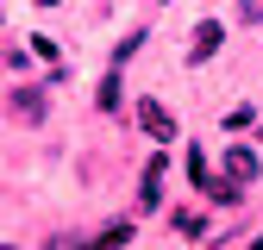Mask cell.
<instances>
[{
  "instance_id": "30bf717a",
  "label": "cell",
  "mask_w": 263,
  "mask_h": 250,
  "mask_svg": "<svg viewBox=\"0 0 263 250\" xmlns=\"http://www.w3.org/2000/svg\"><path fill=\"white\" fill-rule=\"evenodd\" d=\"M138 44H144V31H125V38H119V50H113V62H125V56L138 50Z\"/></svg>"
},
{
  "instance_id": "ba28073f",
  "label": "cell",
  "mask_w": 263,
  "mask_h": 250,
  "mask_svg": "<svg viewBox=\"0 0 263 250\" xmlns=\"http://www.w3.org/2000/svg\"><path fill=\"white\" fill-rule=\"evenodd\" d=\"M245 125H257V113H251V107H232V113H226V132H245Z\"/></svg>"
},
{
  "instance_id": "52a82bcc",
  "label": "cell",
  "mask_w": 263,
  "mask_h": 250,
  "mask_svg": "<svg viewBox=\"0 0 263 250\" xmlns=\"http://www.w3.org/2000/svg\"><path fill=\"white\" fill-rule=\"evenodd\" d=\"M125 238H132V225H125V219H113V225H107V232H101V238H94V244H88V250H119V244H125Z\"/></svg>"
},
{
  "instance_id": "6da1fadb",
  "label": "cell",
  "mask_w": 263,
  "mask_h": 250,
  "mask_svg": "<svg viewBox=\"0 0 263 250\" xmlns=\"http://www.w3.org/2000/svg\"><path fill=\"white\" fill-rule=\"evenodd\" d=\"M7 107H13V119L38 125V119L50 113V94H44V88H13V94H7Z\"/></svg>"
},
{
  "instance_id": "9c48e42d",
  "label": "cell",
  "mask_w": 263,
  "mask_h": 250,
  "mask_svg": "<svg viewBox=\"0 0 263 250\" xmlns=\"http://www.w3.org/2000/svg\"><path fill=\"white\" fill-rule=\"evenodd\" d=\"M101 107H107V113L119 107V75H101Z\"/></svg>"
},
{
  "instance_id": "7c38bea8",
  "label": "cell",
  "mask_w": 263,
  "mask_h": 250,
  "mask_svg": "<svg viewBox=\"0 0 263 250\" xmlns=\"http://www.w3.org/2000/svg\"><path fill=\"white\" fill-rule=\"evenodd\" d=\"M44 250H88V244H76V238H63V232H57V238H50Z\"/></svg>"
},
{
  "instance_id": "8992f818",
  "label": "cell",
  "mask_w": 263,
  "mask_h": 250,
  "mask_svg": "<svg viewBox=\"0 0 263 250\" xmlns=\"http://www.w3.org/2000/svg\"><path fill=\"white\" fill-rule=\"evenodd\" d=\"M176 232H182L188 244H201V238H207V213H194V206H182V213H176Z\"/></svg>"
},
{
  "instance_id": "3957f363",
  "label": "cell",
  "mask_w": 263,
  "mask_h": 250,
  "mask_svg": "<svg viewBox=\"0 0 263 250\" xmlns=\"http://www.w3.org/2000/svg\"><path fill=\"white\" fill-rule=\"evenodd\" d=\"M138 125H144L157 144H170V138H176V119L163 113V100H138Z\"/></svg>"
},
{
  "instance_id": "9a60e30c",
  "label": "cell",
  "mask_w": 263,
  "mask_h": 250,
  "mask_svg": "<svg viewBox=\"0 0 263 250\" xmlns=\"http://www.w3.org/2000/svg\"><path fill=\"white\" fill-rule=\"evenodd\" d=\"M257 132H263V119H257Z\"/></svg>"
},
{
  "instance_id": "7a4b0ae2",
  "label": "cell",
  "mask_w": 263,
  "mask_h": 250,
  "mask_svg": "<svg viewBox=\"0 0 263 250\" xmlns=\"http://www.w3.org/2000/svg\"><path fill=\"white\" fill-rule=\"evenodd\" d=\"M226 181L245 194V187L257 181V150H245V144H232V150H226Z\"/></svg>"
},
{
  "instance_id": "4fadbf2b",
  "label": "cell",
  "mask_w": 263,
  "mask_h": 250,
  "mask_svg": "<svg viewBox=\"0 0 263 250\" xmlns=\"http://www.w3.org/2000/svg\"><path fill=\"white\" fill-rule=\"evenodd\" d=\"M251 250H263V238H257V244H251Z\"/></svg>"
},
{
  "instance_id": "5bb4252c",
  "label": "cell",
  "mask_w": 263,
  "mask_h": 250,
  "mask_svg": "<svg viewBox=\"0 0 263 250\" xmlns=\"http://www.w3.org/2000/svg\"><path fill=\"white\" fill-rule=\"evenodd\" d=\"M38 7H50V0H38Z\"/></svg>"
},
{
  "instance_id": "2e32d148",
  "label": "cell",
  "mask_w": 263,
  "mask_h": 250,
  "mask_svg": "<svg viewBox=\"0 0 263 250\" xmlns=\"http://www.w3.org/2000/svg\"><path fill=\"white\" fill-rule=\"evenodd\" d=\"M0 250H13V244H0Z\"/></svg>"
},
{
  "instance_id": "8fae6325",
  "label": "cell",
  "mask_w": 263,
  "mask_h": 250,
  "mask_svg": "<svg viewBox=\"0 0 263 250\" xmlns=\"http://www.w3.org/2000/svg\"><path fill=\"white\" fill-rule=\"evenodd\" d=\"M238 19L245 25H263V0H238Z\"/></svg>"
},
{
  "instance_id": "277c9868",
  "label": "cell",
  "mask_w": 263,
  "mask_h": 250,
  "mask_svg": "<svg viewBox=\"0 0 263 250\" xmlns=\"http://www.w3.org/2000/svg\"><path fill=\"white\" fill-rule=\"evenodd\" d=\"M219 44H226V25H213V19H207V25H194V38H188V62H207Z\"/></svg>"
},
{
  "instance_id": "5b68a950",
  "label": "cell",
  "mask_w": 263,
  "mask_h": 250,
  "mask_svg": "<svg viewBox=\"0 0 263 250\" xmlns=\"http://www.w3.org/2000/svg\"><path fill=\"white\" fill-rule=\"evenodd\" d=\"M163 175H170V169H163V156H151V163H144V175H138V206H144V213L163 200Z\"/></svg>"
}]
</instances>
